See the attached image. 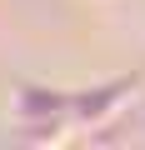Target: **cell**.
Instances as JSON below:
<instances>
[{
  "label": "cell",
  "mask_w": 145,
  "mask_h": 150,
  "mask_svg": "<svg viewBox=\"0 0 145 150\" xmlns=\"http://www.w3.org/2000/svg\"><path fill=\"white\" fill-rule=\"evenodd\" d=\"M140 100V75H115V80H100V85H85L75 90V130L80 135H95L100 125H110L115 115H125L130 105Z\"/></svg>",
  "instance_id": "cell-1"
},
{
  "label": "cell",
  "mask_w": 145,
  "mask_h": 150,
  "mask_svg": "<svg viewBox=\"0 0 145 150\" xmlns=\"http://www.w3.org/2000/svg\"><path fill=\"white\" fill-rule=\"evenodd\" d=\"M70 110H75V90L30 85V80L10 90V130H25V125H75Z\"/></svg>",
  "instance_id": "cell-2"
},
{
  "label": "cell",
  "mask_w": 145,
  "mask_h": 150,
  "mask_svg": "<svg viewBox=\"0 0 145 150\" xmlns=\"http://www.w3.org/2000/svg\"><path fill=\"white\" fill-rule=\"evenodd\" d=\"M10 140H20V145H65V140H75V125H25V130H10Z\"/></svg>",
  "instance_id": "cell-3"
}]
</instances>
